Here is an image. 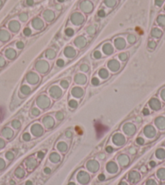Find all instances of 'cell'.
<instances>
[{"instance_id":"6da1fadb","label":"cell","mask_w":165,"mask_h":185,"mask_svg":"<svg viewBox=\"0 0 165 185\" xmlns=\"http://www.w3.org/2000/svg\"><path fill=\"white\" fill-rule=\"evenodd\" d=\"M84 20V18L83 16H82L80 13H74V14L71 16V21L74 25H81V24L83 22Z\"/></svg>"},{"instance_id":"7a4b0ae2","label":"cell","mask_w":165,"mask_h":185,"mask_svg":"<svg viewBox=\"0 0 165 185\" xmlns=\"http://www.w3.org/2000/svg\"><path fill=\"white\" fill-rule=\"evenodd\" d=\"M95 131H96V134L98 137H100L101 136H103V135L105 134V132L108 130V128L106 127V126L102 125L99 122H97L95 124Z\"/></svg>"},{"instance_id":"3957f363","label":"cell","mask_w":165,"mask_h":185,"mask_svg":"<svg viewBox=\"0 0 165 185\" xmlns=\"http://www.w3.org/2000/svg\"><path fill=\"white\" fill-rule=\"evenodd\" d=\"M80 7H81L82 11H83L86 13H90L93 9L92 3L89 1H83L80 4Z\"/></svg>"},{"instance_id":"277c9868","label":"cell","mask_w":165,"mask_h":185,"mask_svg":"<svg viewBox=\"0 0 165 185\" xmlns=\"http://www.w3.org/2000/svg\"><path fill=\"white\" fill-rule=\"evenodd\" d=\"M36 67L41 72H46L48 68H49V65H48V64L45 61L41 60V61H39L37 64H36Z\"/></svg>"},{"instance_id":"5b68a950","label":"cell","mask_w":165,"mask_h":185,"mask_svg":"<svg viewBox=\"0 0 165 185\" xmlns=\"http://www.w3.org/2000/svg\"><path fill=\"white\" fill-rule=\"evenodd\" d=\"M37 103L41 108H46L49 106V101L45 96H41L37 100Z\"/></svg>"},{"instance_id":"8992f818","label":"cell","mask_w":165,"mask_h":185,"mask_svg":"<svg viewBox=\"0 0 165 185\" xmlns=\"http://www.w3.org/2000/svg\"><path fill=\"white\" fill-rule=\"evenodd\" d=\"M1 134H2V136H4L5 138L10 139L13 136V132L9 128H4L1 131Z\"/></svg>"},{"instance_id":"52a82bcc","label":"cell","mask_w":165,"mask_h":185,"mask_svg":"<svg viewBox=\"0 0 165 185\" xmlns=\"http://www.w3.org/2000/svg\"><path fill=\"white\" fill-rule=\"evenodd\" d=\"M75 44L78 47L82 48L86 45L87 41H86V39L84 38H82V37H79V38L75 40Z\"/></svg>"},{"instance_id":"ba28073f","label":"cell","mask_w":165,"mask_h":185,"mask_svg":"<svg viewBox=\"0 0 165 185\" xmlns=\"http://www.w3.org/2000/svg\"><path fill=\"white\" fill-rule=\"evenodd\" d=\"M32 25L36 29H41L44 26V23L40 18H35L32 20Z\"/></svg>"},{"instance_id":"9c48e42d","label":"cell","mask_w":165,"mask_h":185,"mask_svg":"<svg viewBox=\"0 0 165 185\" xmlns=\"http://www.w3.org/2000/svg\"><path fill=\"white\" fill-rule=\"evenodd\" d=\"M114 43H115V46H116L118 49L119 50H121L123 48H125V42L123 38H117L116 40L114 41Z\"/></svg>"},{"instance_id":"30bf717a","label":"cell","mask_w":165,"mask_h":185,"mask_svg":"<svg viewBox=\"0 0 165 185\" xmlns=\"http://www.w3.org/2000/svg\"><path fill=\"white\" fill-rule=\"evenodd\" d=\"M64 54H65V55H66V57L72 58L75 55V54H76V51H75L74 48L71 47V46H68V47H66V49H65Z\"/></svg>"},{"instance_id":"8fae6325","label":"cell","mask_w":165,"mask_h":185,"mask_svg":"<svg viewBox=\"0 0 165 185\" xmlns=\"http://www.w3.org/2000/svg\"><path fill=\"white\" fill-rule=\"evenodd\" d=\"M50 93H51V95L53 96V97H59L60 96H61V94H62V92H61V90H60V89L58 88V87H57V86H53V87H52L51 88V89H50Z\"/></svg>"},{"instance_id":"7c38bea8","label":"cell","mask_w":165,"mask_h":185,"mask_svg":"<svg viewBox=\"0 0 165 185\" xmlns=\"http://www.w3.org/2000/svg\"><path fill=\"white\" fill-rule=\"evenodd\" d=\"M27 80L29 83L32 84H36V82H38V77L36 75L35 73L31 72L27 76Z\"/></svg>"},{"instance_id":"4fadbf2b","label":"cell","mask_w":165,"mask_h":185,"mask_svg":"<svg viewBox=\"0 0 165 185\" xmlns=\"http://www.w3.org/2000/svg\"><path fill=\"white\" fill-rule=\"evenodd\" d=\"M43 16H44V18L46 19L47 21L49 22V21H52L54 19V13L52 12V11L46 10L44 12V14H43Z\"/></svg>"},{"instance_id":"5bb4252c","label":"cell","mask_w":165,"mask_h":185,"mask_svg":"<svg viewBox=\"0 0 165 185\" xmlns=\"http://www.w3.org/2000/svg\"><path fill=\"white\" fill-rule=\"evenodd\" d=\"M108 66V67H109V68L111 69L112 71H118V68H119V67H120V66H119V63L118 62V61H116V60L109 61Z\"/></svg>"},{"instance_id":"9a60e30c","label":"cell","mask_w":165,"mask_h":185,"mask_svg":"<svg viewBox=\"0 0 165 185\" xmlns=\"http://www.w3.org/2000/svg\"><path fill=\"white\" fill-rule=\"evenodd\" d=\"M9 28L12 32H16L17 31H19L20 25H19V24L17 22V21H12V22H10L9 24Z\"/></svg>"},{"instance_id":"2e32d148","label":"cell","mask_w":165,"mask_h":185,"mask_svg":"<svg viewBox=\"0 0 165 185\" xmlns=\"http://www.w3.org/2000/svg\"><path fill=\"white\" fill-rule=\"evenodd\" d=\"M10 38V35L6 31H4V30H2L0 31V40L3 41V42H6L8 41Z\"/></svg>"},{"instance_id":"e0dca14e","label":"cell","mask_w":165,"mask_h":185,"mask_svg":"<svg viewBox=\"0 0 165 185\" xmlns=\"http://www.w3.org/2000/svg\"><path fill=\"white\" fill-rule=\"evenodd\" d=\"M103 51L106 54H111L113 52V48L110 44H105L103 46Z\"/></svg>"},{"instance_id":"ac0fdd59","label":"cell","mask_w":165,"mask_h":185,"mask_svg":"<svg viewBox=\"0 0 165 185\" xmlns=\"http://www.w3.org/2000/svg\"><path fill=\"white\" fill-rule=\"evenodd\" d=\"M75 82L79 84H84L86 82V77L82 74H78V75L75 77Z\"/></svg>"},{"instance_id":"d6986e66","label":"cell","mask_w":165,"mask_h":185,"mask_svg":"<svg viewBox=\"0 0 165 185\" xmlns=\"http://www.w3.org/2000/svg\"><path fill=\"white\" fill-rule=\"evenodd\" d=\"M16 51L12 49H7L6 51V56L8 58L10 59H13L15 57H16Z\"/></svg>"},{"instance_id":"ffe728a7","label":"cell","mask_w":165,"mask_h":185,"mask_svg":"<svg viewBox=\"0 0 165 185\" xmlns=\"http://www.w3.org/2000/svg\"><path fill=\"white\" fill-rule=\"evenodd\" d=\"M82 90L80 88H74L72 90V94L75 96V97H80L82 95Z\"/></svg>"},{"instance_id":"44dd1931","label":"cell","mask_w":165,"mask_h":185,"mask_svg":"<svg viewBox=\"0 0 165 185\" xmlns=\"http://www.w3.org/2000/svg\"><path fill=\"white\" fill-rule=\"evenodd\" d=\"M47 118V119H48V121L46 120V119H43V122L46 124L47 126H48V128H51L52 126L53 125V119L51 118V117H46Z\"/></svg>"},{"instance_id":"7402d4cb","label":"cell","mask_w":165,"mask_h":185,"mask_svg":"<svg viewBox=\"0 0 165 185\" xmlns=\"http://www.w3.org/2000/svg\"><path fill=\"white\" fill-rule=\"evenodd\" d=\"M99 75H100V77L101 78H104V79H105V78L108 77V71L105 70V69H101V70L100 71V72H99Z\"/></svg>"},{"instance_id":"603a6c76","label":"cell","mask_w":165,"mask_h":185,"mask_svg":"<svg viewBox=\"0 0 165 185\" xmlns=\"http://www.w3.org/2000/svg\"><path fill=\"white\" fill-rule=\"evenodd\" d=\"M46 56L49 58H53L55 57V51H53V50H49L46 52Z\"/></svg>"},{"instance_id":"cb8c5ba5","label":"cell","mask_w":165,"mask_h":185,"mask_svg":"<svg viewBox=\"0 0 165 185\" xmlns=\"http://www.w3.org/2000/svg\"><path fill=\"white\" fill-rule=\"evenodd\" d=\"M105 3L108 6H114L115 4H116V0H105Z\"/></svg>"},{"instance_id":"d4e9b609","label":"cell","mask_w":165,"mask_h":185,"mask_svg":"<svg viewBox=\"0 0 165 185\" xmlns=\"http://www.w3.org/2000/svg\"><path fill=\"white\" fill-rule=\"evenodd\" d=\"M30 91H31L30 90V89L26 85H24V86H22V88H21V92H22L23 93H24L25 95L29 94V93H30Z\"/></svg>"},{"instance_id":"484cf974","label":"cell","mask_w":165,"mask_h":185,"mask_svg":"<svg viewBox=\"0 0 165 185\" xmlns=\"http://www.w3.org/2000/svg\"><path fill=\"white\" fill-rule=\"evenodd\" d=\"M24 175V172L22 171V169H20V168H18V169H16V175L17 176V177H22V176Z\"/></svg>"},{"instance_id":"4316f807","label":"cell","mask_w":165,"mask_h":185,"mask_svg":"<svg viewBox=\"0 0 165 185\" xmlns=\"http://www.w3.org/2000/svg\"><path fill=\"white\" fill-rule=\"evenodd\" d=\"M87 32H88L89 34H91V35H93L95 32V27L94 26H90V27H88V29H87Z\"/></svg>"},{"instance_id":"83f0119b","label":"cell","mask_w":165,"mask_h":185,"mask_svg":"<svg viewBox=\"0 0 165 185\" xmlns=\"http://www.w3.org/2000/svg\"><path fill=\"white\" fill-rule=\"evenodd\" d=\"M5 156H6V159L9 160V161H12L13 158H14V154H13L12 152H6Z\"/></svg>"},{"instance_id":"f1b7e54d","label":"cell","mask_w":165,"mask_h":185,"mask_svg":"<svg viewBox=\"0 0 165 185\" xmlns=\"http://www.w3.org/2000/svg\"><path fill=\"white\" fill-rule=\"evenodd\" d=\"M12 125L13 128L18 129V128H19V127H20V123H19L18 120H14V121H12Z\"/></svg>"},{"instance_id":"f546056e","label":"cell","mask_w":165,"mask_h":185,"mask_svg":"<svg viewBox=\"0 0 165 185\" xmlns=\"http://www.w3.org/2000/svg\"><path fill=\"white\" fill-rule=\"evenodd\" d=\"M135 41H136V38H135V36L134 35L130 34V35L128 36V42H129L130 43H134Z\"/></svg>"},{"instance_id":"4dcf8cb0","label":"cell","mask_w":165,"mask_h":185,"mask_svg":"<svg viewBox=\"0 0 165 185\" xmlns=\"http://www.w3.org/2000/svg\"><path fill=\"white\" fill-rule=\"evenodd\" d=\"M65 32H66V35L69 36V37H71V36L74 35V30L72 29H71V28H68V29H66Z\"/></svg>"},{"instance_id":"1f68e13d","label":"cell","mask_w":165,"mask_h":185,"mask_svg":"<svg viewBox=\"0 0 165 185\" xmlns=\"http://www.w3.org/2000/svg\"><path fill=\"white\" fill-rule=\"evenodd\" d=\"M19 19L22 21H26L28 19V14L27 13H22V14L19 16Z\"/></svg>"},{"instance_id":"d6a6232c","label":"cell","mask_w":165,"mask_h":185,"mask_svg":"<svg viewBox=\"0 0 165 185\" xmlns=\"http://www.w3.org/2000/svg\"><path fill=\"white\" fill-rule=\"evenodd\" d=\"M24 33L25 36H29V35H31L32 31L29 28H26V29H24Z\"/></svg>"},{"instance_id":"836d02e7","label":"cell","mask_w":165,"mask_h":185,"mask_svg":"<svg viewBox=\"0 0 165 185\" xmlns=\"http://www.w3.org/2000/svg\"><path fill=\"white\" fill-rule=\"evenodd\" d=\"M6 166V163H5V161H4L3 158H0V171L3 170L4 167Z\"/></svg>"},{"instance_id":"e575fe53","label":"cell","mask_w":165,"mask_h":185,"mask_svg":"<svg viewBox=\"0 0 165 185\" xmlns=\"http://www.w3.org/2000/svg\"><path fill=\"white\" fill-rule=\"evenodd\" d=\"M69 105H70L71 107L72 108H75L77 106V102L75 101V100H71V101L70 102V103H69Z\"/></svg>"},{"instance_id":"d590c367","label":"cell","mask_w":165,"mask_h":185,"mask_svg":"<svg viewBox=\"0 0 165 185\" xmlns=\"http://www.w3.org/2000/svg\"><path fill=\"white\" fill-rule=\"evenodd\" d=\"M119 58H120V59H121V60H125L126 59V58H127V54H125V53H121V54H119Z\"/></svg>"},{"instance_id":"8d00e7d4","label":"cell","mask_w":165,"mask_h":185,"mask_svg":"<svg viewBox=\"0 0 165 185\" xmlns=\"http://www.w3.org/2000/svg\"><path fill=\"white\" fill-rule=\"evenodd\" d=\"M16 46L19 48V49H23L24 46V44L22 42H18L16 43Z\"/></svg>"},{"instance_id":"74e56055","label":"cell","mask_w":165,"mask_h":185,"mask_svg":"<svg viewBox=\"0 0 165 185\" xmlns=\"http://www.w3.org/2000/svg\"><path fill=\"white\" fill-rule=\"evenodd\" d=\"M5 145H6L5 140H4L3 139L0 138V149H3V148H4Z\"/></svg>"},{"instance_id":"f35d334b","label":"cell","mask_w":165,"mask_h":185,"mask_svg":"<svg viewBox=\"0 0 165 185\" xmlns=\"http://www.w3.org/2000/svg\"><path fill=\"white\" fill-rule=\"evenodd\" d=\"M80 69H81L82 71H88V65H86V64H82L81 66V67H80Z\"/></svg>"},{"instance_id":"ab89813d","label":"cell","mask_w":165,"mask_h":185,"mask_svg":"<svg viewBox=\"0 0 165 185\" xmlns=\"http://www.w3.org/2000/svg\"><path fill=\"white\" fill-rule=\"evenodd\" d=\"M94 57L95 58H100L101 57L100 52V51H95V53H94Z\"/></svg>"},{"instance_id":"60d3db41","label":"cell","mask_w":165,"mask_h":185,"mask_svg":"<svg viewBox=\"0 0 165 185\" xmlns=\"http://www.w3.org/2000/svg\"><path fill=\"white\" fill-rule=\"evenodd\" d=\"M57 64L58 67H62L64 65V61L62 59H58V62H57Z\"/></svg>"},{"instance_id":"b9f144b4","label":"cell","mask_w":165,"mask_h":185,"mask_svg":"<svg viewBox=\"0 0 165 185\" xmlns=\"http://www.w3.org/2000/svg\"><path fill=\"white\" fill-rule=\"evenodd\" d=\"M92 84H94V85H97V84H99V80L97 79V78H93L92 80Z\"/></svg>"},{"instance_id":"7bdbcfd3","label":"cell","mask_w":165,"mask_h":185,"mask_svg":"<svg viewBox=\"0 0 165 185\" xmlns=\"http://www.w3.org/2000/svg\"><path fill=\"white\" fill-rule=\"evenodd\" d=\"M98 16H100V17H104L105 16V11L104 10H100V11H99V12H98Z\"/></svg>"},{"instance_id":"ee69618b","label":"cell","mask_w":165,"mask_h":185,"mask_svg":"<svg viewBox=\"0 0 165 185\" xmlns=\"http://www.w3.org/2000/svg\"><path fill=\"white\" fill-rule=\"evenodd\" d=\"M61 84H62V86L63 87V88H65V89H66L67 87H68V82L66 81V80H63V81H62Z\"/></svg>"},{"instance_id":"f6af8a7d","label":"cell","mask_w":165,"mask_h":185,"mask_svg":"<svg viewBox=\"0 0 165 185\" xmlns=\"http://www.w3.org/2000/svg\"><path fill=\"white\" fill-rule=\"evenodd\" d=\"M5 64H6L5 60L2 57H0V67H3L4 65H5Z\"/></svg>"},{"instance_id":"bcb514c9","label":"cell","mask_w":165,"mask_h":185,"mask_svg":"<svg viewBox=\"0 0 165 185\" xmlns=\"http://www.w3.org/2000/svg\"><path fill=\"white\" fill-rule=\"evenodd\" d=\"M26 3H27L28 6H32L34 3V1L33 0H27V1H26Z\"/></svg>"},{"instance_id":"7dc6e473","label":"cell","mask_w":165,"mask_h":185,"mask_svg":"<svg viewBox=\"0 0 165 185\" xmlns=\"http://www.w3.org/2000/svg\"><path fill=\"white\" fill-rule=\"evenodd\" d=\"M32 114H33L34 115H38L39 114H40V111H39V110H37V109H33V110H32Z\"/></svg>"},{"instance_id":"c3c4849f","label":"cell","mask_w":165,"mask_h":185,"mask_svg":"<svg viewBox=\"0 0 165 185\" xmlns=\"http://www.w3.org/2000/svg\"><path fill=\"white\" fill-rule=\"evenodd\" d=\"M56 116H57V118H58V119H62V118H63V115H62L61 112H58Z\"/></svg>"},{"instance_id":"681fc988","label":"cell","mask_w":165,"mask_h":185,"mask_svg":"<svg viewBox=\"0 0 165 185\" xmlns=\"http://www.w3.org/2000/svg\"><path fill=\"white\" fill-rule=\"evenodd\" d=\"M23 138L25 140H29V139H30V137H29V134H24L23 136Z\"/></svg>"},{"instance_id":"f907efd6","label":"cell","mask_w":165,"mask_h":185,"mask_svg":"<svg viewBox=\"0 0 165 185\" xmlns=\"http://www.w3.org/2000/svg\"><path fill=\"white\" fill-rule=\"evenodd\" d=\"M155 46V42H150V43H149V47H151V48H154Z\"/></svg>"},{"instance_id":"816d5d0a","label":"cell","mask_w":165,"mask_h":185,"mask_svg":"<svg viewBox=\"0 0 165 185\" xmlns=\"http://www.w3.org/2000/svg\"><path fill=\"white\" fill-rule=\"evenodd\" d=\"M75 131L78 132V133H79V135L82 133V132L81 131V129H80V128H79V127H76V128H75Z\"/></svg>"},{"instance_id":"f5cc1de1","label":"cell","mask_w":165,"mask_h":185,"mask_svg":"<svg viewBox=\"0 0 165 185\" xmlns=\"http://www.w3.org/2000/svg\"><path fill=\"white\" fill-rule=\"evenodd\" d=\"M99 179H100V180H104L105 179V175H99Z\"/></svg>"},{"instance_id":"db71d44e","label":"cell","mask_w":165,"mask_h":185,"mask_svg":"<svg viewBox=\"0 0 165 185\" xmlns=\"http://www.w3.org/2000/svg\"><path fill=\"white\" fill-rule=\"evenodd\" d=\"M137 142H138V144H142L143 140H142V138H138V140H137Z\"/></svg>"},{"instance_id":"11a10c76","label":"cell","mask_w":165,"mask_h":185,"mask_svg":"<svg viewBox=\"0 0 165 185\" xmlns=\"http://www.w3.org/2000/svg\"><path fill=\"white\" fill-rule=\"evenodd\" d=\"M106 150H107V151L108 152V153H112V149L111 147H109V146H108V147L107 148V149H106Z\"/></svg>"},{"instance_id":"9f6ffc18","label":"cell","mask_w":165,"mask_h":185,"mask_svg":"<svg viewBox=\"0 0 165 185\" xmlns=\"http://www.w3.org/2000/svg\"><path fill=\"white\" fill-rule=\"evenodd\" d=\"M143 113H144V115H148V110H147V109H144V110H143Z\"/></svg>"},{"instance_id":"6f0895ef","label":"cell","mask_w":165,"mask_h":185,"mask_svg":"<svg viewBox=\"0 0 165 185\" xmlns=\"http://www.w3.org/2000/svg\"><path fill=\"white\" fill-rule=\"evenodd\" d=\"M45 173L49 174V172H50V170H49V169H48V168H46V169L45 170Z\"/></svg>"},{"instance_id":"680465c9","label":"cell","mask_w":165,"mask_h":185,"mask_svg":"<svg viewBox=\"0 0 165 185\" xmlns=\"http://www.w3.org/2000/svg\"><path fill=\"white\" fill-rule=\"evenodd\" d=\"M56 8H57L58 10H61V9H62V6H61L60 5H58L57 6H56Z\"/></svg>"},{"instance_id":"91938a15","label":"cell","mask_w":165,"mask_h":185,"mask_svg":"<svg viewBox=\"0 0 165 185\" xmlns=\"http://www.w3.org/2000/svg\"><path fill=\"white\" fill-rule=\"evenodd\" d=\"M66 133H67V134H66V135H67V136H71V132H67Z\"/></svg>"},{"instance_id":"94428289","label":"cell","mask_w":165,"mask_h":185,"mask_svg":"<svg viewBox=\"0 0 165 185\" xmlns=\"http://www.w3.org/2000/svg\"><path fill=\"white\" fill-rule=\"evenodd\" d=\"M26 185H32V182H30V181H28L27 183H26Z\"/></svg>"},{"instance_id":"6125c7cd","label":"cell","mask_w":165,"mask_h":185,"mask_svg":"<svg viewBox=\"0 0 165 185\" xmlns=\"http://www.w3.org/2000/svg\"><path fill=\"white\" fill-rule=\"evenodd\" d=\"M10 184H12V185H14V184H15V182H14V181H13V180H12V181H11V182H10Z\"/></svg>"},{"instance_id":"be15d7a7","label":"cell","mask_w":165,"mask_h":185,"mask_svg":"<svg viewBox=\"0 0 165 185\" xmlns=\"http://www.w3.org/2000/svg\"><path fill=\"white\" fill-rule=\"evenodd\" d=\"M2 4H3V2H2V0H0V6H2Z\"/></svg>"},{"instance_id":"e7e4bbea","label":"cell","mask_w":165,"mask_h":185,"mask_svg":"<svg viewBox=\"0 0 165 185\" xmlns=\"http://www.w3.org/2000/svg\"><path fill=\"white\" fill-rule=\"evenodd\" d=\"M43 154L42 153H39V157H42Z\"/></svg>"},{"instance_id":"03108f58","label":"cell","mask_w":165,"mask_h":185,"mask_svg":"<svg viewBox=\"0 0 165 185\" xmlns=\"http://www.w3.org/2000/svg\"><path fill=\"white\" fill-rule=\"evenodd\" d=\"M69 185H75V184H74V183H71V184H69Z\"/></svg>"},{"instance_id":"003e7915","label":"cell","mask_w":165,"mask_h":185,"mask_svg":"<svg viewBox=\"0 0 165 185\" xmlns=\"http://www.w3.org/2000/svg\"><path fill=\"white\" fill-rule=\"evenodd\" d=\"M58 2H63L64 0H58Z\"/></svg>"}]
</instances>
